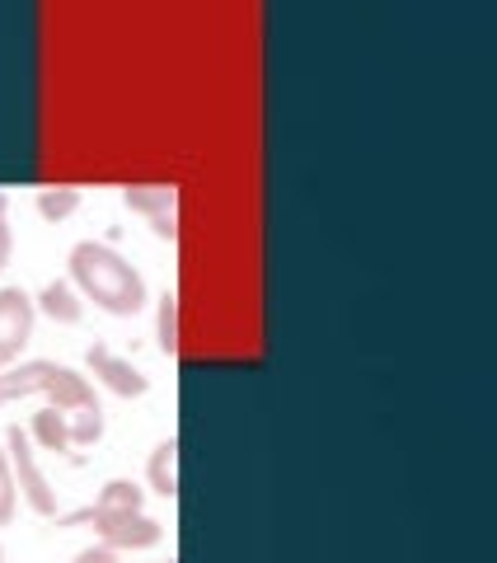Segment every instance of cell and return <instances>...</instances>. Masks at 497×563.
<instances>
[{"instance_id": "1", "label": "cell", "mask_w": 497, "mask_h": 563, "mask_svg": "<svg viewBox=\"0 0 497 563\" xmlns=\"http://www.w3.org/2000/svg\"><path fill=\"white\" fill-rule=\"evenodd\" d=\"M66 263H70L66 282L80 291V301H95L99 310H109V314H141L146 310V301H151L146 277H141L136 263L122 258L113 244L80 240Z\"/></svg>"}, {"instance_id": "2", "label": "cell", "mask_w": 497, "mask_h": 563, "mask_svg": "<svg viewBox=\"0 0 497 563\" xmlns=\"http://www.w3.org/2000/svg\"><path fill=\"white\" fill-rule=\"evenodd\" d=\"M62 526H95V536L103 550H151V544L165 540V526L146 512H95V507H76V512H66Z\"/></svg>"}, {"instance_id": "3", "label": "cell", "mask_w": 497, "mask_h": 563, "mask_svg": "<svg viewBox=\"0 0 497 563\" xmlns=\"http://www.w3.org/2000/svg\"><path fill=\"white\" fill-rule=\"evenodd\" d=\"M5 461H10V474H14V488H20V498L33 507L38 517H57V488L43 474L38 455H33V442L24 428H10L5 432Z\"/></svg>"}, {"instance_id": "4", "label": "cell", "mask_w": 497, "mask_h": 563, "mask_svg": "<svg viewBox=\"0 0 497 563\" xmlns=\"http://www.w3.org/2000/svg\"><path fill=\"white\" fill-rule=\"evenodd\" d=\"M33 324H38L33 296L24 287H0V372L20 362V352L33 339Z\"/></svg>"}, {"instance_id": "5", "label": "cell", "mask_w": 497, "mask_h": 563, "mask_svg": "<svg viewBox=\"0 0 497 563\" xmlns=\"http://www.w3.org/2000/svg\"><path fill=\"white\" fill-rule=\"evenodd\" d=\"M85 362H90V376H99V380L109 385L113 395H122V399H141V395L151 390V376L141 372V366H132L128 357H118L113 347H103V343H90Z\"/></svg>"}, {"instance_id": "6", "label": "cell", "mask_w": 497, "mask_h": 563, "mask_svg": "<svg viewBox=\"0 0 497 563\" xmlns=\"http://www.w3.org/2000/svg\"><path fill=\"white\" fill-rule=\"evenodd\" d=\"M57 366L62 362H52V357H33V362L5 366V372H0V404H14V399H29V395H47Z\"/></svg>"}, {"instance_id": "7", "label": "cell", "mask_w": 497, "mask_h": 563, "mask_svg": "<svg viewBox=\"0 0 497 563\" xmlns=\"http://www.w3.org/2000/svg\"><path fill=\"white\" fill-rule=\"evenodd\" d=\"M99 395L85 372H76V366H57V376H52L47 385V409L57 413H76V409H95Z\"/></svg>"}, {"instance_id": "8", "label": "cell", "mask_w": 497, "mask_h": 563, "mask_svg": "<svg viewBox=\"0 0 497 563\" xmlns=\"http://www.w3.org/2000/svg\"><path fill=\"white\" fill-rule=\"evenodd\" d=\"M33 310H43L52 324H80L85 301H80V291L70 287L66 277H57V282H47V287L33 296Z\"/></svg>"}, {"instance_id": "9", "label": "cell", "mask_w": 497, "mask_h": 563, "mask_svg": "<svg viewBox=\"0 0 497 563\" xmlns=\"http://www.w3.org/2000/svg\"><path fill=\"white\" fill-rule=\"evenodd\" d=\"M146 479H151V493H159V498H179V437L174 432L151 451Z\"/></svg>"}, {"instance_id": "10", "label": "cell", "mask_w": 497, "mask_h": 563, "mask_svg": "<svg viewBox=\"0 0 497 563\" xmlns=\"http://www.w3.org/2000/svg\"><path fill=\"white\" fill-rule=\"evenodd\" d=\"M122 202H128L132 211H141L146 221H155V217L179 211V188L174 184H128L122 188Z\"/></svg>"}, {"instance_id": "11", "label": "cell", "mask_w": 497, "mask_h": 563, "mask_svg": "<svg viewBox=\"0 0 497 563\" xmlns=\"http://www.w3.org/2000/svg\"><path fill=\"white\" fill-rule=\"evenodd\" d=\"M24 432H29V442H38L33 451H70V422L57 409L33 413V428H24Z\"/></svg>"}, {"instance_id": "12", "label": "cell", "mask_w": 497, "mask_h": 563, "mask_svg": "<svg viewBox=\"0 0 497 563\" xmlns=\"http://www.w3.org/2000/svg\"><path fill=\"white\" fill-rule=\"evenodd\" d=\"M141 503H146V488L132 484V479H109L99 488V498L90 503L95 512H141Z\"/></svg>"}, {"instance_id": "13", "label": "cell", "mask_w": 497, "mask_h": 563, "mask_svg": "<svg viewBox=\"0 0 497 563\" xmlns=\"http://www.w3.org/2000/svg\"><path fill=\"white\" fill-rule=\"evenodd\" d=\"M155 333H159V347L169 357H179V291H165L159 296V310H155Z\"/></svg>"}, {"instance_id": "14", "label": "cell", "mask_w": 497, "mask_h": 563, "mask_svg": "<svg viewBox=\"0 0 497 563\" xmlns=\"http://www.w3.org/2000/svg\"><path fill=\"white\" fill-rule=\"evenodd\" d=\"M76 207H80V188H70V184L38 188V217H47V221H66Z\"/></svg>"}, {"instance_id": "15", "label": "cell", "mask_w": 497, "mask_h": 563, "mask_svg": "<svg viewBox=\"0 0 497 563\" xmlns=\"http://www.w3.org/2000/svg\"><path fill=\"white\" fill-rule=\"evenodd\" d=\"M66 422H70V446H95L103 437V409H99V404H95V409L66 413Z\"/></svg>"}, {"instance_id": "16", "label": "cell", "mask_w": 497, "mask_h": 563, "mask_svg": "<svg viewBox=\"0 0 497 563\" xmlns=\"http://www.w3.org/2000/svg\"><path fill=\"white\" fill-rule=\"evenodd\" d=\"M14 507H20V488H14V474L5 461V446H0V526L14 521Z\"/></svg>"}, {"instance_id": "17", "label": "cell", "mask_w": 497, "mask_h": 563, "mask_svg": "<svg viewBox=\"0 0 497 563\" xmlns=\"http://www.w3.org/2000/svg\"><path fill=\"white\" fill-rule=\"evenodd\" d=\"M10 250H14V231H10V198L0 192V273L10 263Z\"/></svg>"}, {"instance_id": "18", "label": "cell", "mask_w": 497, "mask_h": 563, "mask_svg": "<svg viewBox=\"0 0 497 563\" xmlns=\"http://www.w3.org/2000/svg\"><path fill=\"white\" fill-rule=\"evenodd\" d=\"M151 231H155L159 240H169V244H174V240H179V211H169V217H155V221H151Z\"/></svg>"}, {"instance_id": "19", "label": "cell", "mask_w": 497, "mask_h": 563, "mask_svg": "<svg viewBox=\"0 0 497 563\" xmlns=\"http://www.w3.org/2000/svg\"><path fill=\"white\" fill-rule=\"evenodd\" d=\"M70 563H118V554H113V550H103V544H90V550L70 554Z\"/></svg>"}, {"instance_id": "20", "label": "cell", "mask_w": 497, "mask_h": 563, "mask_svg": "<svg viewBox=\"0 0 497 563\" xmlns=\"http://www.w3.org/2000/svg\"><path fill=\"white\" fill-rule=\"evenodd\" d=\"M0 563H5V544H0Z\"/></svg>"}]
</instances>
